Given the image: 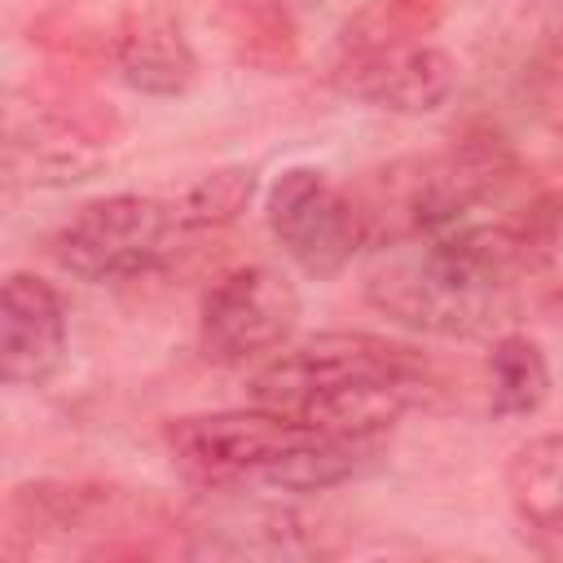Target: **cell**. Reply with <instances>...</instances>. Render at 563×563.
<instances>
[{
  "instance_id": "5b68a950",
  "label": "cell",
  "mask_w": 563,
  "mask_h": 563,
  "mask_svg": "<svg viewBox=\"0 0 563 563\" xmlns=\"http://www.w3.org/2000/svg\"><path fill=\"white\" fill-rule=\"evenodd\" d=\"M303 431L308 427L290 422L286 413L251 405V409L180 413L163 427V440L189 484H198L207 493H238L246 484H264L273 462Z\"/></svg>"
},
{
  "instance_id": "7a4b0ae2",
  "label": "cell",
  "mask_w": 563,
  "mask_h": 563,
  "mask_svg": "<svg viewBox=\"0 0 563 563\" xmlns=\"http://www.w3.org/2000/svg\"><path fill=\"white\" fill-rule=\"evenodd\" d=\"M422 369L409 343L365 330H325L268 356L251 374V405L325 435L378 440L413 405Z\"/></svg>"
},
{
  "instance_id": "2e32d148",
  "label": "cell",
  "mask_w": 563,
  "mask_h": 563,
  "mask_svg": "<svg viewBox=\"0 0 563 563\" xmlns=\"http://www.w3.org/2000/svg\"><path fill=\"white\" fill-rule=\"evenodd\" d=\"M220 22L238 48L242 62L264 66V70H282L295 62V22L282 4L273 0H224Z\"/></svg>"
},
{
  "instance_id": "52a82bcc",
  "label": "cell",
  "mask_w": 563,
  "mask_h": 563,
  "mask_svg": "<svg viewBox=\"0 0 563 563\" xmlns=\"http://www.w3.org/2000/svg\"><path fill=\"white\" fill-rule=\"evenodd\" d=\"M264 216L282 251L321 282L339 277L369 242L361 202L339 189L321 167H286L264 198Z\"/></svg>"
},
{
  "instance_id": "e0dca14e",
  "label": "cell",
  "mask_w": 563,
  "mask_h": 563,
  "mask_svg": "<svg viewBox=\"0 0 563 563\" xmlns=\"http://www.w3.org/2000/svg\"><path fill=\"white\" fill-rule=\"evenodd\" d=\"M251 194H255V167L229 163V167H216V172L198 176L185 194H176L172 211H176L180 233H207V229L233 224L246 211Z\"/></svg>"
},
{
  "instance_id": "d6986e66",
  "label": "cell",
  "mask_w": 563,
  "mask_h": 563,
  "mask_svg": "<svg viewBox=\"0 0 563 563\" xmlns=\"http://www.w3.org/2000/svg\"><path fill=\"white\" fill-rule=\"evenodd\" d=\"M528 532H532V550H537L541 559L563 563V506H559L554 515H545V519L528 523Z\"/></svg>"
},
{
  "instance_id": "ffe728a7",
  "label": "cell",
  "mask_w": 563,
  "mask_h": 563,
  "mask_svg": "<svg viewBox=\"0 0 563 563\" xmlns=\"http://www.w3.org/2000/svg\"><path fill=\"white\" fill-rule=\"evenodd\" d=\"M554 229H559V238H563V202H559V211H554Z\"/></svg>"
},
{
  "instance_id": "ac0fdd59",
  "label": "cell",
  "mask_w": 563,
  "mask_h": 563,
  "mask_svg": "<svg viewBox=\"0 0 563 563\" xmlns=\"http://www.w3.org/2000/svg\"><path fill=\"white\" fill-rule=\"evenodd\" d=\"M440 13H444V0H374L356 22H347L343 53L422 40V31H431Z\"/></svg>"
},
{
  "instance_id": "30bf717a",
  "label": "cell",
  "mask_w": 563,
  "mask_h": 563,
  "mask_svg": "<svg viewBox=\"0 0 563 563\" xmlns=\"http://www.w3.org/2000/svg\"><path fill=\"white\" fill-rule=\"evenodd\" d=\"M66 361V308L40 273H9L0 290V374L9 387H44Z\"/></svg>"
},
{
  "instance_id": "3957f363",
  "label": "cell",
  "mask_w": 563,
  "mask_h": 563,
  "mask_svg": "<svg viewBox=\"0 0 563 563\" xmlns=\"http://www.w3.org/2000/svg\"><path fill=\"white\" fill-rule=\"evenodd\" d=\"M515 172V154L497 136H462L440 154L400 163L387 176V194L374 198L365 211L369 238L387 229V238H418L471 220V211L497 194Z\"/></svg>"
},
{
  "instance_id": "5bb4252c",
  "label": "cell",
  "mask_w": 563,
  "mask_h": 563,
  "mask_svg": "<svg viewBox=\"0 0 563 563\" xmlns=\"http://www.w3.org/2000/svg\"><path fill=\"white\" fill-rule=\"evenodd\" d=\"M550 396V361L537 339L501 334L488 352V409L497 418H528Z\"/></svg>"
},
{
  "instance_id": "9c48e42d",
  "label": "cell",
  "mask_w": 563,
  "mask_h": 563,
  "mask_svg": "<svg viewBox=\"0 0 563 563\" xmlns=\"http://www.w3.org/2000/svg\"><path fill=\"white\" fill-rule=\"evenodd\" d=\"M339 70L352 97L391 114H435L457 88V62L427 40L352 48Z\"/></svg>"
},
{
  "instance_id": "8992f818",
  "label": "cell",
  "mask_w": 563,
  "mask_h": 563,
  "mask_svg": "<svg viewBox=\"0 0 563 563\" xmlns=\"http://www.w3.org/2000/svg\"><path fill=\"white\" fill-rule=\"evenodd\" d=\"M299 290L273 264H242L224 273L198 317V347L216 365H255L277 356L299 325Z\"/></svg>"
},
{
  "instance_id": "277c9868",
  "label": "cell",
  "mask_w": 563,
  "mask_h": 563,
  "mask_svg": "<svg viewBox=\"0 0 563 563\" xmlns=\"http://www.w3.org/2000/svg\"><path fill=\"white\" fill-rule=\"evenodd\" d=\"M180 238L176 211L150 194H106L84 202L57 233L53 260L79 282H132L154 273Z\"/></svg>"
},
{
  "instance_id": "8fae6325",
  "label": "cell",
  "mask_w": 563,
  "mask_h": 563,
  "mask_svg": "<svg viewBox=\"0 0 563 563\" xmlns=\"http://www.w3.org/2000/svg\"><path fill=\"white\" fill-rule=\"evenodd\" d=\"M150 515V501L128 497L123 488H101V484H66V479H35L18 484L9 497V523L18 537H44V541H66L79 532H123L141 528Z\"/></svg>"
},
{
  "instance_id": "4fadbf2b",
  "label": "cell",
  "mask_w": 563,
  "mask_h": 563,
  "mask_svg": "<svg viewBox=\"0 0 563 563\" xmlns=\"http://www.w3.org/2000/svg\"><path fill=\"white\" fill-rule=\"evenodd\" d=\"M114 75L145 97H185L198 79V57L176 18L150 9L119 26L110 44Z\"/></svg>"
},
{
  "instance_id": "ba28073f",
  "label": "cell",
  "mask_w": 563,
  "mask_h": 563,
  "mask_svg": "<svg viewBox=\"0 0 563 563\" xmlns=\"http://www.w3.org/2000/svg\"><path fill=\"white\" fill-rule=\"evenodd\" d=\"M110 154V119L75 101H40L13 119L4 141V172L26 189H62L101 172Z\"/></svg>"
},
{
  "instance_id": "6da1fadb",
  "label": "cell",
  "mask_w": 563,
  "mask_h": 563,
  "mask_svg": "<svg viewBox=\"0 0 563 563\" xmlns=\"http://www.w3.org/2000/svg\"><path fill=\"white\" fill-rule=\"evenodd\" d=\"M528 255V229L506 220H457L435 233L396 238L365 273V299L409 330L475 334L501 312Z\"/></svg>"
},
{
  "instance_id": "9a60e30c",
  "label": "cell",
  "mask_w": 563,
  "mask_h": 563,
  "mask_svg": "<svg viewBox=\"0 0 563 563\" xmlns=\"http://www.w3.org/2000/svg\"><path fill=\"white\" fill-rule=\"evenodd\" d=\"M506 493L523 523L563 506V431H541L506 457Z\"/></svg>"
},
{
  "instance_id": "7c38bea8",
  "label": "cell",
  "mask_w": 563,
  "mask_h": 563,
  "mask_svg": "<svg viewBox=\"0 0 563 563\" xmlns=\"http://www.w3.org/2000/svg\"><path fill=\"white\" fill-rule=\"evenodd\" d=\"M189 554H216V559H312L321 554V541L312 537V523L286 506L251 501L211 510L202 523H194Z\"/></svg>"
}]
</instances>
